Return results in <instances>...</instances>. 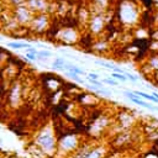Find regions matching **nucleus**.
Returning <instances> with one entry per match:
<instances>
[{"instance_id":"5701e85b","label":"nucleus","mask_w":158,"mask_h":158,"mask_svg":"<svg viewBox=\"0 0 158 158\" xmlns=\"http://www.w3.org/2000/svg\"><path fill=\"white\" fill-rule=\"evenodd\" d=\"M154 110H157V111H158V106H154Z\"/></svg>"},{"instance_id":"6ab92c4d","label":"nucleus","mask_w":158,"mask_h":158,"mask_svg":"<svg viewBox=\"0 0 158 158\" xmlns=\"http://www.w3.org/2000/svg\"><path fill=\"white\" fill-rule=\"evenodd\" d=\"M104 84H107V85H112V86H117L118 85V81L115 80V79H111V78H106V79H102L101 80Z\"/></svg>"},{"instance_id":"ddd939ff","label":"nucleus","mask_w":158,"mask_h":158,"mask_svg":"<svg viewBox=\"0 0 158 158\" xmlns=\"http://www.w3.org/2000/svg\"><path fill=\"white\" fill-rule=\"evenodd\" d=\"M135 95H137V96H139V98H143V99H147L148 101H152V102H156V104H158V100L152 95V94H147V93H142V91H132Z\"/></svg>"},{"instance_id":"aec40b11","label":"nucleus","mask_w":158,"mask_h":158,"mask_svg":"<svg viewBox=\"0 0 158 158\" xmlns=\"http://www.w3.org/2000/svg\"><path fill=\"white\" fill-rule=\"evenodd\" d=\"M123 74H125L126 78H127L128 80H131L132 83H136V81H137V78H136L133 74H131V73H128V72H123Z\"/></svg>"},{"instance_id":"20e7f679","label":"nucleus","mask_w":158,"mask_h":158,"mask_svg":"<svg viewBox=\"0 0 158 158\" xmlns=\"http://www.w3.org/2000/svg\"><path fill=\"white\" fill-rule=\"evenodd\" d=\"M106 26V20L104 14H93L90 16V20L88 22V27H89V32L91 35H100L104 28Z\"/></svg>"},{"instance_id":"6e6552de","label":"nucleus","mask_w":158,"mask_h":158,"mask_svg":"<svg viewBox=\"0 0 158 158\" xmlns=\"http://www.w3.org/2000/svg\"><path fill=\"white\" fill-rule=\"evenodd\" d=\"M146 67L148 68L149 73H153V74L158 73V53H153L152 56H149L146 63Z\"/></svg>"},{"instance_id":"1a4fd4ad","label":"nucleus","mask_w":158,"mask_h":158,"mask_svg":"<svg viewBox=\"0 0 158 158\" xmlns=\"http://www.w3.org/2000/svg\"><path fill=\"white\" fill-rule=\"evenodd\" d=\"M110 0H93L94 7L96 9L95 14H104L106 11V7L109 6Z\"/></svg>"},{"instance_id":"39448f33","label":"nucleus","mask_w":158,"mask_h":158,"mask_svg":"<svg viewBox=\"0 0 158 158\" xmlns=\"http://www.w3.org/2000/svg\"><path fill=\"white\" fill-rule=\"evenodd\" d=\"M60 41L67 44H75L80 41V35L74 27H65L60 31Z\"/></svg>"},{"instance_id":"b1692460","label":"nucleus","mask_w":158,"mask_h":158,"mask_svg":"<svg viewBox=\"0 0 158 158\" xmlns=\"http://www.w3.org/2000/svg\"><path fill=\"white\" fill-rule=\"evenodd\" d=\"M105 158H115V157H107V156H106V157H105Z\"/></svg>"},{"instance_id":"4be33fe9","label":"nucleus","mask_w":158,"mask_h":158,"mask_svg":"<svg viewBox=\"0 0 158 158\" xmlns=\"http://www.w3.org/2000/svg\"><path fill=\"white\" fill-rule=\"evenodd\" d=\"M26 57L28 58V59H31V60H35L36 59V54H33V53H26Z\"/></svg>"},{"instance_id":"0eeeda50","label":"nucleus","mask_w":158,"mask_h":158,"mask_svg":"<svg viewBox=\"0 0 158 158\" xmlns=\"http://www.w3.org/2000/svg\"><path fill=\"white\" fill-rule=\"evenodd\" d=\"M123 95H125L127 99H130V100H131L133 104H136V105H139V106H143V107H148V109H153V110H154V106H153V105H151L149 102L142 100L139 96L135 95L132 91H123Z\"/></svg>"},{"instance_id":"f257e3e1","label":"nucleus","mask_w":158,"mask_h":158,"mask_svg":"<svg viewBox=\"0 0 158 158\" xmlns=\"http://www.w3.org/2000/svg\"><path fill=\"white\" fill-rule=\"evenodd\" d=\"M117 19L125 26H133L139 21L138 6L132 0H122L117 7Z\"/></svg>"},{"instance_id":"423d86ee","label":"nucleus","mask_w":158,"mask_h":158,"mask_svg":"<svg viewBox=\"0 0 158 158\" xmlns=\"http://www.w3.org/2000/svg\"><path fill=\"white\" fill-rule=\"evenodd\" d=\"M106 154H107L106 147L102 144H96L89 149V152L86 153V156L84 158H105Z\"/></svg>"},{"instance_id":"412c9836","label":"nucleus","mask_w":158,"mask_h":158,"mask_svg":"<svg viewBox=\"0 0 158 158\" xmlns=\"http://www.w3.org/2000/svg\"><path fill=\"white\" fill-rule=\"evenodd\" d=\"M86 78H88V79H95V80L100 79L99 74H96V73H89V74H86Z\"/></svg>"},{"instance_id":"4468645a","label":"nucleus","mask_w":158,"mask_h":158,"mask_svg":"<svg viewBox=\"0 0 158 158\" xmlns=\"http://www.w3.org/2000/svg\"><path fill=\"white\" fill-rule=\"evenodd\" d=\"M65 64H67V62H65L63 58H56V59L53 60V63H52V67H53L54 69L62 70V69H65Z\"/></svg>"},{"instance_id":"f8f14e48","label":"nucleus","mask_w":158,"mask_h":158,"mask_svg":"<svg viewBox=\"0 0 158 158\" xmlns=\"http://www.w3.org/2000/svg\"><path fill=\"white\" fill-rule=\"evenodd\" d=\"M65 69H68V72H72V73H74L77 75H86V73L81 68H79V67H77V65H74L72 63H68V62L65 64Z\"/></svg>"},{"instance_id":"7ed1b4c3","label":"nucleus","mask_w":158,"mask_h":158,"mask_svg":"<svg viewBox=\"0 0 158 158\" xmlns=\"http://www.w3.org/2000/svg\"><path fill=\"white\" fill-rule=\"evenodd\" d=\"M80 146V138L75 133H65L58 138L57 142V152L64 156L73 154Z\"/></svg>"},{"instance_id":"2eb2a0df","label":"nucleus","mask_w":158,"mask_h":158,"mask_svg":"<svg viewBox=\"0 0 158 158\" xmlns=\"http://www.w3.org/2000/svg\"><path fill=\"white\" fill-rule=\"evenodd\" d=\"M94 63L98 64V65H101V67H104V68L111 69V70H115V69H116V65H114V64H111V63H109V62H105V60H95Z\"/></svg>"},{"instance_id":"dca6fc26","label":"nucleus","mask_w":158,"mask_h":158,"mask_svg":"<svg viewBox=\"0 0 158 158\" xmlns=\"http://www.w3.org/2000/svg\"><path fill=\"white\" fill-rule=\"evenodd\" d=\"M111 77H112V78H115L117 81H122V83L127 81L126 75H125V74H122V73H115V72H112V73H111Z\"/></svg>"},{"instance_id":"a211bd4d","label":"nucleus","mask_w":158,"mask_h":158,"mask_svg":"<svg viewBox=\"0 0 158 158\" xmlns=\"http://www.w3.org/2000/svg\"><path fill=\"white\" fill-rule=\"evenodd\" d=\"M51 56H52V53H51L49 51H38V52H37V57H38L40 59L48 58V57H51Z\"/></svg>"},{"instance_id":"9d476101","label":"nucleus","mask_w":158,"mask_h":158,"mask_svg":"<svg viewBox=\"0 0 158 158\" xmlns=\"http://www.w3.org/2000/svg\"><path fill=\"white\" fill-rule=\"evenodd\" d=\"M93 49H95L96 52H105L107 51V42L104 41V40H96L94 42V46H93Z\"/></svg>"},{"instance_id":"f03ea898","label":"nucleus","mask_w":158,"mask_h":158,"mask_svg":"<svg viewBox=\"0 0 158 158\" xmlns=\"http://www.w3.org/2000/svg\"><path fill=\"white\" fill-rule=\"evenodd\" d=\"M57 142L58 139L56 138V135L51 127L43 128L36 137L37 146L47 156H53L57 153Z\"/></svg>"},{"instance_id":"f3484780","label":"nucleus","mask_w":158,"mask_h":158,"mask_svg":"<svg viewBox=\"0 0 158 158\" xmlns=\"http://www.w3.org/2000/svg\"><path fill=\"white\" fill-rule=\"evenodd\" d=\"M9 47H11V48H30V44H28V43L11 42V43H9Z\"/></svg>"},{"instance_id":"9b49d317","label":"nucleus","mask_w":158,"mask_h":158,"mask_svg":"<svg viewBox=\"0 0 158 158\" xmlns=\"http://www.w3.org/2000/svg\"><path fill=\"white\" fill-rule=\"evenodd\" d=\"M133 117L132 116H130L127 112H125V114H122L121 116H120V123L122 125V127H125V128H127V127H130L131 125H132V122H133V120H132Z\"/></svg>"}]
</instances>
